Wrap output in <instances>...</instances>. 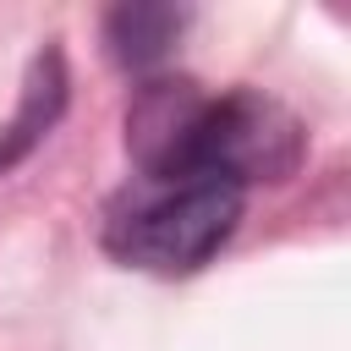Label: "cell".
Returning <instances> with one entry per match:
<instances>
[{
  "label": "cell",
  "instance_id": "cell-1",
  "mask_svg": "<svg viewBox=\"0 0 351 351\" xmlns=\"http://www.w3.org/2000/svg\"><path fill=\"white\" fill-rule=\"evenodd\" d=\"M137 181H285L307 154V126L269 93H208L192 77H148L126 104Z\"/></svg>",
  "mask_w": 351,
  "mask_h": 351
},
{
  "label": "cell",
  "instance_id": "cell-2",
  "mask_svg": "<svg viewBox=\"0 0 351 351\" xmlns=\"http://www.w3.org/2000/svg\"><path fill=\"white\" fill-rule=\"evenodd\" d=\"M247 186L230 181H137L104 208V252L148 274L203 269L241 225Z\"/></svg>",
  "mask_w": 351,
  "mask_h": 351
},
{
  "label": "cell",
  "instance_id": "cell-3",
  "mask_svg": "<svg viewBox=\"0 0 351 351\" xmlns=\"http://www.w3.org/2000/svg\"><path fill=\"white\" fill-rule=\"evenodd\" d=\"M66 99H71V77H66V55L60 44H44L33 60H27V77H22V99H16V115L0 126V176H11L66 115Z\"/></svg>",
  "mask_w": 351,
  "mask_h": 351
},
{
  "label": "cell",
  "instance_id": "cell-4",
  "mask_svg": "<svg viewBox=\"0 0 351 351\" xmlns=\"http://www.w3.org/2000/svg\"><path fill=\"white\" fill-rule=\"evenodd\" d=\"M186 33V11L181 5H159V0H126L104 11V49L115 66L126 71H154L176 38Z\"/></svg>",
  "mask_w": 351,
  "mask_h": 351
}]
</instances>
